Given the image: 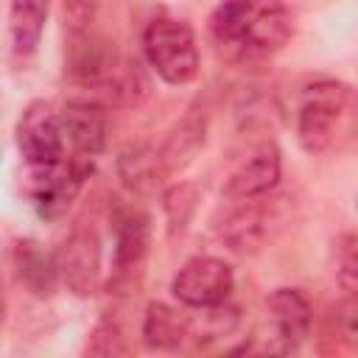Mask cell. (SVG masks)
Segmentation results:
<instances>
[{
  "label": "cell",
  "mask_w": 358,
  "mask_h": 358,
  "mask_svg": "<svg viewBox=\"0 0 358 358\" xmlns=\"http://www.w3.org/2000/svg\"><path fill=\"white\" fill-rule=\"evenodd\" d=\"M28 196L45 221L62 218L76 196L81 193L87 176L92 173V159L90 157H73L62 159L53 165H28Z\"/></svg>",
  "instance_id": "cell-3"
},
{
  "label": "cell",
  "mask_w": 358,
  "mask_h": 358,
  "mask_svg": "<svg viewBox=\"0 0 358 358\" xmlns=\"http://www.w3.org/2000/svg\"><path fill=\"white\" fill-rule=\"evenodd\" d=\"M148 252V215L126 207L115 215V285L131 282Z\"/></svg>",
  "instance_id": "cell-8"
},
{
  "label": "cell",
  "mask_w": 358,
  "mask_h": 358,
  "mask_svg": "<svg viewBox=\"0 0 358 358\" xmlns=\"http://www.w3.org/2000/svg\"><path fill=\"white\" fill-rule=\"evenodd\" d=\"M347 98L350 90L336 81H319L305 90L296 109V137L305 151L319 154L333 143L336 123L347 106Z\"/></svg>",
  "instance_id": "cell-4"
},
{
  "label": "cell",
  "mask_w": 358,
  "mask_h": 358,
  "mask_svg": "<svg viewBox=\"0 0 358 358\" xmlns=\"http://www.w3.org/2000/svg\"><path fill=\"white\" fill-rule=\"evenodd\" d=\"M190 336V322L162 302H151L143 316V341L151 350H173Z\"/></svg>",
  "instance_id": "cell-14"
},
{
  "label": "cell",
  "mask_w": 358,
  "mask_h": 358,
  "mask_svg": "<svg viewBox=\"0 0 358 358\" xmlns=\"http://www.w3.org/2000/svg\"><path fill=\"white\" fill-rule=\"evenodd\" d=\"M196 187L193 185H176L165 193V213L171 221V229H185V224L190 221L193 210H196Z\"/></svg>",
  "instance_id": "cell-17"
},
{
  "label": "cell",
  "mask_w": 358,
  "mask_h": 358,
  "mask_svg": "<svg viewBox=\"0 0 358 358\" xmlns=\"http://www.w3.org/2000/svg\"><path fill=\"white\" fill-rule=\"evenodd\" d=\"M59 280L76 296H92L101 285V241L92 227H76L56 252Z\"/></svg>",
  "instance_id": "cell-6"
},
{
  "label": "cell",
  "mask_w": 358,
  "mask_h": 358,
  "mask_svg": "<svg viewBox=\"0 0 358 358\" xmlns=\"http://www.w3.org/2000/svg\"><path fill=\"white\" fill-rule=\"evenodd\" d=\"M277 179H280V151L274 145H263L229 173L224 185V196L232 201H249L255 196L268 193L277 185Z\"/></svg>",
  "instance_id": "cell-11"
},
{
  "label": "cell",
  "mask_w": 358,
  "mask_h": 358,
  "mask_svg": "<svg viewBox=\"0 0 358 358\" xmlns=\"http://www.w3.org/2000/svg\"><path fill=\"white\" fill-rule=\"evenodd\" d=\"M87 352H92V355H123V352H129V344L123 341L117 324L101 322L92 333V341L87 344Z\"/></svg>",
  "instance_id": "cell-18"
},
{
  "label": "cell",
  "mask_w": 358,
  "mask_h": 358,
  "mask_svg": "<svg viewBox=\"0 0 358 358\" xmlns=\"http://www.w3.org/2000/svg\"><path fill=\"white\" fill-rule=\"evenodd\" d=\"M157 168H162L159 154H148V151H143V148L129 151V154H123V159H120V173H123V179H126V185H131V187H143V185L154 176Z\"/></svg>",
  "instance_id": "cell-16"
},
{
  "label": "cell",
  "mask_w": 358,
  "mask_h": 358,
  "mask_svg": "<svg viewBox=\"0 0 358 358\" xmlns=\"http://www.w3.org/2000/svg\"><path fill=\"white\" fill-rule=\"evenodd\" d=\"M17 148L28 165H53L64 159V131L59 115L45 103L34 101L17 120Z\"/></svg>",
  "instance_id": "cell-7"
},
{
  "label": "cell",
  "mask_w": 358,
  "mask_h": 358,
  "mask_svg": "<svg viewBox=\"0 0 358 358\" xmlns=\"http://www.w3.org/2000/svg\"><path fill=\"white\" fill-rule=\"evenodd\" d=\"M48 0H11L8 6V39L11 50L20 59H28L45 31Z\"/></svg>",
  "instance_id": "cell-12"
},
{
  "label": "cell",
  "mask_w": 358,
  "mask_h": 358,
  "mask_svg": "<svg viewBox=\"0 0 358 358\" xmlns=\"http://www.w3.org/2000/svg\"><path fill=\"white\" fill-rule=\"evenodd\" d=\"M143 50L148 64L165 84L182 87L199 76L196 36L185 20L154 17L143 31Z\"/></svg>",
  "instance_id": "cell-2"
},
{
  "label": "cell",
  "mask_w": 358,
  "mask_h": 358,
  "mask_svg": "<svg viewBox=\"0 0 358 358\" xmlns=\"http://www.w3.org/2000/svg\"><path fill=\"white\" fill-rule=\"evenodd\" d=\"M64 140L73 145L78 157H95L106 145V115L98 103L73 101L59 112Z\"/></svg>",
  "instance_id": "cell-10"
},
{
  "label": "cell",
  "mask_w": 358,
  "mask_h": 358,
  "mask_svg": "<svg viewBox=\"0 0 358 358\" xmlns=\"http://www.w3.org/2000/svg\"><path fill=\"white\" fill-rule=\"evenodd\" d=\"M17 274L28 291L36 296H50L59 282V266L56 255H48L31 241H22L17 246Z\"/></svg>",
  "instance_id": "cell-13"
},
{
  "label": "cell",
  "mask_w": 358,
  "mask_h": 358,
  "mask_svg": "<svg viewBox=\"0 0 358 358\" xmlns=\"http://www.w3.org/2000/svg\"><path fill=\"white\" fill-rule=\"evenodd\" d=\"M336 327H338V336L358 350V299L352 296L350 302H344L336 313Z\"/></svg>",
  "instance_id": "cell-20"
},
{
  "label": "cell",
  "mask_w": 358,
  "mask_h": 358,
  "mask_svg": "<svg viewBox=\"0 0 358 358\" xmlns=\"http://www.w3.org/2000/svg\"><path fill=\"white\" fill-rule=\"evenodd\" d=\"M62 6L73 31H90L98 11V0H62Z\"/></svg>",
  "instance_id": "cell-19"
},
{
  "label": "cell",
  "mask_w": 358,
  "mask_h": 358,
  "mask_svg": "<svg viewBox=\"0 0 358 358\" xmlns=\"http://www.w3.org/2000/svg\"><path fill=\"white\" fill-rule=\"evenodd\" d=\"M232 285H235V274L229 263H224L221 257L199 255V257H190L176 271L171 291L182 305L204 310L227 302V296L232 294Z\"/></svg>",
  "instance_id": "cell-5"
},
{
  "label": "cell",
  "mask_w": 358,
  "mask_h": 358,
  "mask_svg": "<svg viewBox=\"0 0 358 358\" xmlns=\"http://www.w3.org/2000/svg\"><path fill=\"white\" fill-rule=\"evenodd\" d=\"M338 282H341V288L350 296L358 299V252H352V255H347L341 260V266H338Z\"/></svg>",
  "instance_id": "cell-21"
},
{
  "label": "cell",
  "mask_w": 358,
  "mask_h": 358,
  "mask_svg": "<svg viewBox=\"0 0 358 358\" xmlns=\"http://www.w3.org/2000/svg\"><path fill=\"white\" fill-rule=\"evenodd\" d=\"M204 145V117L199 115H187L165 140L159 159H162V171H182L187 162H193V157L199 154V148Z\"/></svg>",
  "instance_id": "cell-15"
},
{
  "label": "cell",
  "mask_w": 358,
  "mask_h": 358,
  "mask_svg": "<svg viewBox=\"0 0 358 358\" xmlns=\"http://www.w3.org/2000/svg\"><path fill=\"white\" fill-rule=\"evenodd\" d=\"M218 50L232 62H255L277 53L294 34L282 0H224L210 17Z\"/></svg>",
  "instance_id": "cell-1"
},
{
  "label": "cell",
  "mask_w": 358,
  "mask_h": 358,
  "mask_svg": "<svg viewBox=\"0 0 358 358\" xmlns=\"http://www.w3.org/2000/svg\"><path fill=\"white\" fill-rule=\"evenodd\" d=\"M280 350L291 352L310 336V305L296 288H277L266 299Z\"/></svg>",
  "instance_id": "cell-9"
}]
</instances>
